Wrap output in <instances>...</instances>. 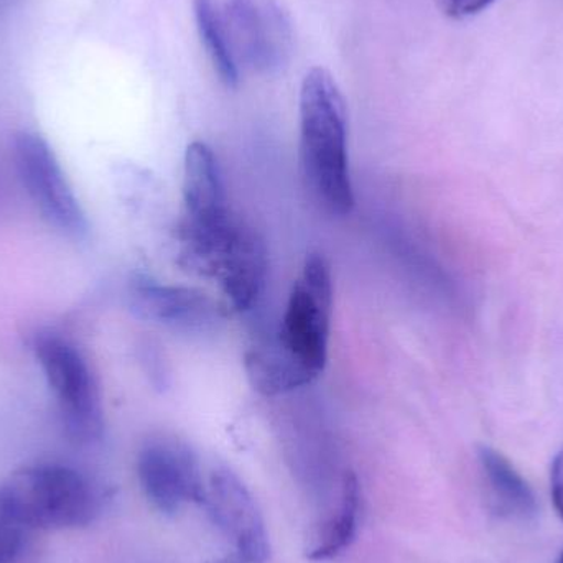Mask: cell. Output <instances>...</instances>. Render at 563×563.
Wrapping results in <instances>:
<instances>
[{"instance_id":"cell-1","label":"cell","mask_w":563,"mask_h":563,"mask_svg":"<svg viewBox=\"0 0 563 563\" xmlns=\"http://www.w3.org/2000/svg\"><path fill=\"white\" fill-rule=\"evenodd\" d=\"M333 279L323 254L305 260L288 295L276 333L254 343L244 356L247 379L264 396H280L317 380L328 361Z\"/></svg>"},{"instance_id":"cell-2","label":"cell","mask_w":563,"mask_h":563,"mask_svg":"<svg viewBox=\"0 0 563 563\" xmlns=\"http://www.w3.org/2000/svg\"><path fill=\"white\" fill-rule=\"evenodd\" d=\"M195 19L214 71L228 88L247 76L280 73L294 30L277 0H194Z\"/></svg>"},{"instance_id":"cell-3","label":"cell","mask_w":563,"mask_h":563,"mask_svg":"<svg viewBox=\"0 0 563 563\" xmlns=\"http://www.w3.org/2000/svg\"><path fill=\"white\" fill-rule=\"evenodd\" d=\"M300 170L305 188L331 217L354 208L343 92L328 69L314 66L300 88Z\"/></svg>"},{"instance_id":"cell-4","label":"cell","mask_w":563,"mask_h":563,"mask_svg":"<svg viewBox=\"0 0 563 563\" xmlns=\"http://www.w3.org/2000/svg\"><path fill=\"white\" fill-rule=\"evenodd\" d=\"M7 506L25 529H76L101 512V488L78 470L35 465L13 473L0 486Z\"/></svg>"},{"instance_id":"cell-5","label":"cell","mask_w":563,"mask_h":563,"mask_svg":"<svg viewBox=\"0 0 563 563\" xmlns=\"http://www.w3.org/2000/svg\"><path fill=\"white\" fill-rule=\"evenodd\" d=\"M33 351L58 406L66 435L79 445L104 433V409L98 379L78 346L55 331H42Z\"/></svg>"},{"instance_id":"cell-6","label":"cell","mask_w":563,"mask_h":563,"mask_svg":"<svg viewBox=\"0 0 563 563\" xmlns=\"http://www.w3.org/2000/svg\"><path fill=\"white\" fill-rule=\"evenodd\" d=\"M223 174L213 148L188 145L184 164V210L178 223V261L195 264L210 256L233 230Z\"/></svg>"},{"instance_id":"cell-7","label":"cell","mask_w":563,"mask_h":563,"mask_svg":"<svg viewBox=\"0 0 563 563\" xmlns=\"http://www.w3.org/2000/svg\"><path fill=\"white\" fill-rule=\"evenodd\" d=\"M13 161L20 181L43 220L66 236L85 238V211L48 142L35 132H20L13 139Z\"/></svg>"},{"instance_id":"cell-8","label":"cell","mask_w":563,"mask_h":563,"mask_svg":"<svg viewBox=\"0 0 563 563\" xmlns=\"http://www.w3.org/2000/svg\"><path fill=\"white\" fill-rule=\"evenodd\" d=\"M228 541L233 544L231 559L236 563H266L271 555L269 538L256 499L230 470L211 475L203 501Z\"/></svg>"},{"instance_id":"cell-9","label":"cell","mask_w":563,"mask_h":563,"mask_svg":"<svg viewBox=\"0 0 563 563\" xmlns=\"http://www.w3.org/2000/svg\"><path fill=\"white\" fill-rule=\"evenodd\" d=\"M137 476L148 501L175 515L188 503L203 505L207 486L197 456L177 440H157L139 453Z\"/></svg>"},{"instance_id":"cell-10","label":"cell","mask_w":563,"mask_h":563,"mask_svg":"<svg viewBox=\"0 0 563 563\" xmlns=\"http://www.w3.org/2000/svg\"><path fill=\"white\" fill-rule=\"evenodd\" d=\"M129 303L137 317L178 333H210L223 320L220 305L205 291L152 279L131 285Z\"/></svg>"},{"instance_id":"cell-11","label":"cell","mask_w":563,"mask_h":563,"mask_svg":"<svg viewBox=\"0 0 563 563\" xmlns=\"http://www.w3.org/2000/svg\"><path fill=\"white\" fill-rule=\"evenodd\" d=\"M267 277V250L263 238L243 224L236 241L218 267L214 279L238 311L253 310Z\"/></svg>"},{"instance_id":"cell-12","label":"cell","mask_w":563,"mask_h":563,"mask_svg":"<svg viewBox=\"0 0 563 563\" xmlns=\"http://www.w3.org/2000/svg\"><path fill=\"white\" fill-rule=\"evenodd\" d=\"M479 463L496 511L506 518L529 519L538 511L534 493L515 466L489 446L479 449Z\"/></svg>"},{"instance_id":"cell-13","label":"cell","mask_w":563,"mask_h":563,"mask_svg":"<svg viewBox=\"0 0 563 563\" xmlns=\"http://www.w3.org/2000/svg\"><path fill=\"white\" fill-rule=\"evenodd\" d=\"M360 515V482L353 472H346L341 483V498L338 512L328 521L318 544L308 552L313 562L330 561L350 548L354 541Z\"/></svg>"},{"instance_id":"cell-14","label":"cell","mask_w":563,"mask_h":563,"mask_svg":"<svg viewBox=\"0 0 563 563\" xmlns=\"http://www.w3.org/2000/svg\"><path fill=\"white\" fill-rule=\"evenodd\" d=\"M23 528L7 506L0 492V563H12L19 555L23 542Z\"/></svg>"},{"instance_id":"cell-15","label":"cell","mask_w":563,"mask_h":563,"mask_svg":"<svg viewBox=\"0 0 563 563\" xmlns=\"http://www.w3.org/2000/svg\"><path fill=\"white\" fill-rule=\"evenodd\" d=\"M443 15L453 20H465L478 15L492 7L496 0H435Z\"/></svg>"},{"instance_id":"cell-16","label":"cell","mask_w":563,"mask_h":563,"mask_svg":"<svg viewBox=\"0 0 563 563\" xmlns=\"http://www.w3.org/2000/svg\"><path fill=\"white\" fill-rule=\"evenodd\" d=\"M552 496L563 521V450L555 456L554 466H552Z\"/></svg>"},{"instance_id":"cell-17","label":"cell","mask_w":563,"mask_h":563,"mask_svg":"<svg viewBox=\"0 0 563 563\" xmlns=\"http://www.w3.org/2000/svg\"><path fill=\"white\" fill-rule=\"evenodd\" d=\"M559 563H563V554H562L561 561H559Z\"/></svg>"}]
</instances>
